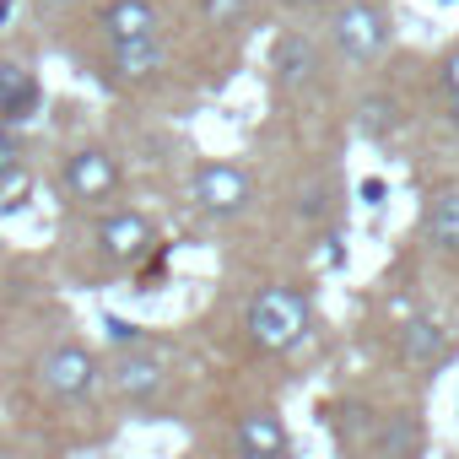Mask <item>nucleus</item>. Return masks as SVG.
Listing matches in <instances>:
<instances>
[{"label": "nucleus", "instance_id": "f8f14e48", "mask_svg": "<svg viewBox=\"0 0 459 459\" xmlns=\"http://www.w3.org/2000/svg\"><path fill=\"white\" fill-rule=\"evenodd\" d=\"M98 22H103L108 44H152V39H162V12L152 0H108Z\"/></svg>", "mask_w": 459, "mask_h": 459}, {"label": "nucleus", "instance_id": "423d86ee", "mask_svg": "<svg viewBox=\"0 0 459 459\" xmlns=\"http://www.w3.org/2000/svg\"><path fill=\"white\" fill-rule=\"evenodd\" d=\"M103 384H114V394L141 411V405L162 400V389H168V362H162L157 351H146V346H125V351H114V362L103 368Z\"/></svg>", "mask_w": 459, "mask_h": 459}, {"label": "nucleus", "instance_id": "f257e3e1", "mask_svg": "<svg viewBox=\"0 0 459 459\" xmlns=\"http://www.w3.org/2000/svg\"><path fill=\"white\" fill-rule=\"evenodd\" d=\"M244 335H249V346L265 351V357L292 351V346L308 335V298H303L298 287H287V281L260 287V292L249 298V308H244Z\"/></svg>", "mask_w": 459, "mask_h": 459}, {"label": "nucleus", "instance_id": "6ab92c4d", "mask_svg": "<svg viewBox=\"0 0 459 459\" xmlns=\"http://www.w3.org/2000/svg\"><path fill=\"white\" fill-rule=\"evenodd\" d=\"M17 173H22V141L12 130H0V189H6Z\"/></svg>", "mask_w": 459, "mask_h": 459}, {"label": "nucleus", "instance_id": "7ed1b4c3", "mask_svg": "<svg viewBox=\"0 0 459 459\" xmlns=\"http://www.w3.org/2000/svg\"><path fill=\"white\" fill-rule=\"evenodd\" d=\"M394 39V22L378 0H346V6L330 17V44L346 65H373Z\"/></svg>", "mask_w": 459, "mask_h": 459}, {"label": "nucleus", "instance_id": "a211bd4d", "mask_svg": "<svg viewBox=\"0 0 459 459\" xmlns=\"http://www.w3.org/2000/svg\"><path fill=\"white\" fill-rule=\"evenodd\" d=\"M200 17L211 28H233V22L249 17V0H200Z\"/></svg>", "mask_w": 459, "mask_h": 459}, {"label": "nucleus", "instance_id": "39448f33", "mask_svg": "<svg viewBox=\"0 0 459 459\" xmlns=\"http://www.w3.org/2000/svg\"><path fill=\"white\" fill-rule=\"evenodd\" d=\"M189 200H195L205 216L227 221V216H244V211H249L255 184H249V173H244L238 162H200L195 178H189Z\"/></svg>", "mask_w": 459, "mask_h": 459}, {"label": "nucleus", "instance_id": "9b49d317", "mask_svg": "<svg viewBox=\"0 0 459 459\" xmlns=\"http://www.w3.org/2000/svg\"><path fill=\"white\" fill-rule=\"evenodd\" d=\"M325 421L341 443L346 459H373V437H378V411L362 405V400H330L325 405Z\"/></svg>", "mask_w": 459, "mask_h": 459}, {"label": "nucleus", "instance_id": "1a4fd4ad", "mask_svg": "<svg viewBox=\"0 0 459 459\" xmlns=\"http://www.w3.org/2000/svg\"><path fill=\"white\" fill-rule=\"evenodd\" d=\"M39 108H44L39 76H33L22 60H0V130L17 135V125H28Z\"/></svg>", "mask_w": 459, "mask_h": 459}, {"label": "nucleus", "instance_id": "bb28decb", "mask_svg": "<svg viewBox=\"0 0 459 459\" xmlns=\"http://www.w3.org/2000/svg\"><path fill=\"white\" fill-rule=\"evenodd\" d=\"M437 6H448V0H437Z\"/></svg>", "mask_w": 459, "mask_h": 459}, {"label": "nucleus", "instance_id": "a878e982", "mask_svg": "<svg viewBox=\"0 0 459 459\" xmlns=\"http://www.w3.org/2000/svg\"><path fill=\"white\" fill-rule=\"evenodd\" d=\"M39 6H71V0H39Z\"/></svg>", "mask_w": 459, "mask_h": 459}, {"label": "nucleus", "instance_id": "4468645a", "mask_svg": "<svg viewBox=\"0 0 459 459\" xmlns=\"http://www.w3.org/2000/svg\"><path fill=\"white\" fill-rule=\"evenodd\" d=\"M421 448H427V427L416 411H378L373 459H421Z\"/></svg>", "mask_w": 459, "mask_h": 459}, {"label": "nucleus", "instance_id": "f3484780", "mask_svg": "<svg viewBox=\"0 0 459 459\" xmlns=\"http://www.w3.org/2000/svg\"><path fill=\"white\" fill-rule=\"evenodd\" d=\"M400 103L389 98V92H373V98H362V108H357V130L368 135V141H389L394 130H400Z\"/></svg>", "mask_w": 459, "mask_h": 459}, {"label": "nucleus", "instance_id": "412c9836", "mask_svg": "<svg viewBox=\"0 0 459 459\" xmlns=\"http://www.w3.org/2000/svg\"><path fill=\"white\" fill-rule=\"evenodd\" d=\"M437 87L448 92V103L459 98V49H448V55H443V65H437Z\"/></svg>", "mask_w": 459, "mask_h": 459}, {"label": "nucleus", "instance_id": "ddd939ff", "mask_svg": "<svg viewBox=\"0 0 459 459\" xmlns=\"http://www.w3.org/2000/svg\"><path fill=\"white\" fill-rule=\"evenodd\" d=\"M271 71H276L281 87H314L319 71H325V55L308 33H281L276 49H271Z\"/></svg>", "mask_w": 459, "mask_h": 459}, {"label": "nucleus", "instance_id": "0eeeda50", "mask_svg": "<svg viewBox=\"0 0 459 459\" xmlns=\"http://www.w3.org/2000/svg\"><path fill=\"white\" fill-rule=\"evenodd\" d=\"M98 255L103 260H114V265H125V271H135L141 260H152L157 255V227H152V216L146 211H108L103 221H98Z\"/></svg>", "mask_w": 459, "mask_h": 459}, {"label": "nucleus", "instance_id": "b1692460", "mask_svg": "<svg viewBox=\"0 0 459 459\" xmlns=\"http://www.w3.org/2000/svg\"><path fill=\"white\" fill-rule=\"evenodd\" d=\"M448 119H454V130H459V98H454V103H448Z\"/></svg>", "mask_w": 459, "mask_h": 459}, {"label": "nucleus", "instance_id": "9d476101", "mask_svg": "<svg viewBox=\"0 0 459 459\" xmlns=\"http://www.w3.org/2000/svg\"><path fill=\"white\" fill-rule=\"evenodd\" d=\"M454 335L437 325V319H405L400 325V357L416 368V373H443L454 362Z\"/></svg>", "mask_w": 459, "mask_h": 459}, {"label": "nucleus", "instance_id": "f03ea898", "mask_svg": "<svg viewBox=\"0 0 459 459\" xmlns=\"http://www.w3.org/2000/svg\"><path fill=\"white\" fill-rule=\"evenodd\" d=\"M33 378H39V389H44L49 400H60V405H82V400H92V394L103 389V362H98L92 346H82V341H60V346H49V351L33 362Z\"/></svg>", "mask_w": 459, "mask_h": 459}, {"label": "nucleus", "instance_id": "20e7f679", "mask_svg": "<svg viewBox=\"0 0 459 459\" xmlns=\"http://www.w3.org/2000/svg\"><path fill=\"white\" fill-rule=\"evenodd\" d=\"M119 184H125V173H119V157L108 146H76L60 162V189L76 205H103L108 195H119Z\"/></svg>", "mask_w": 459, "mask_h": 459}, {"label": "nucleus", "instance_id": "6e6552de", "mask_svg": "<svg viewBox=\"0 0 459 459\" xmlns=\"http://www.w3.org/2000/svg\"><path fill=\"white\" fill-rule=\"evenodd\" d=\"M233 443H238V459H292V432H287L281 411H271V405L244 411L233 427Z\"/></svg>", "mask_w": 459, "mask_h": 459}, {"label": "nucleus", "instance_id": "4be33fe9", "mask_svg": "<svg viewBox=\"0 0 459 459\" xmlns=\"http://www.w3.org/2000/svg\"><path fill=\"white\" fill-rule=\"evenodd\" d=\"M362 200L378 205V200H384V178H362Z\"/></svg>", "mask_w": 459, "mask_h": 459}, {"label": "nucleus", "instance_id": "393cba45", "mask_svg": "<svg viewBox=\"0 0 459 459\" xmlns=\"http://www.w3.org/2000/svg\"><path fill=\"white\" fill-rule=\"evenodd\" d=\"M12 17V0H0V22H6Z\"/></svg>", "mask_w": 459, "mask_h": 459}, {"label": "nucleus", "instance_id": "2eb2a0df", "mask_svg": "<svg viewBox=\"0 0 459 459\" xmlns=\"http://www.w3.org/2000/svg\"><path fill=\"white\" fill-rule=\"evenodd\" d=\"M421 233L437 255H459V184H443L427 195V211H421Z\"/></svg>", "mask_w": 459, "mask_h": 459}, {"label": "nucleus", "instance_id": "5701e85b", "mask_svg": "<svg viewBox=\"0 0 459 459\" xmlns=\"http://www.w3.org/2000/svg\"><path fill=\"white\" fill-rule=\"evenodd\" d=\"M281 6H292V12H314V6H325V0H281Z\"/></svg>", "mask_w": 459, "mask_h": 459}, {"label": "nucleus", "instance_id": "aec40b11", "mask_svg": "<svg viewBox=\"0 0 459 459\" xmlns=\"http://www.w3.org/2000/svg\"><path fill=\"white\" fill-rule=\"evenodd\" d=\"M298 211H303L308 221H325V216H330V189H325V184H314L308 195H298Z\"/></svg>", "mask_w": 459, "mask_h": 459}, {"label": "nucleus", "instance_id": "dca6fc26", "mask_svg": "<svg viewBox=\"0 0 459 459\" xmlns=\"http://www.w3.org/2000/svg\"><path fill=\"white\" fill-rule=\"evenodd\" d=\"M168 60V44L152 39V44H108V76L114 82H152Z\"/></svg>", "mask_w": 459, "mask_h": 459}]
</instances>
